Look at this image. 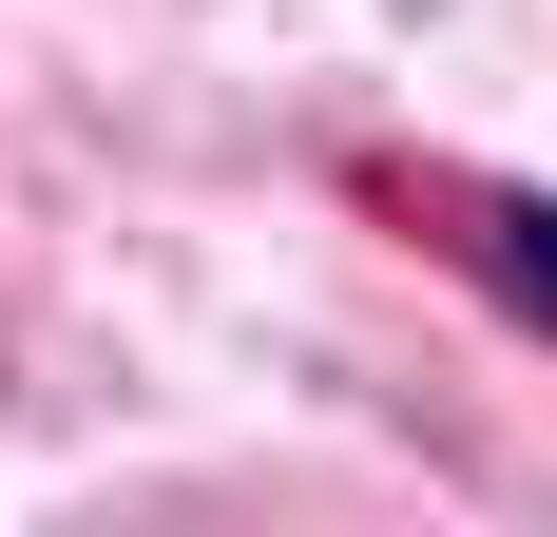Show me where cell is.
<instances>
[{"label":"cell","mask_w":557,"mask_h":537,"mask_svg":"<svg viewBox=\"0 0 557 537\" xmlns=\"http://www.w3.org/2000/svg\"><path fill=\"white\" fill-rule=\"evenodd\" d=\"M443 212L481 230V250H461V268H481L500 308H539V326H557V192H443Z\"/></svg>","instance_id":"cell-1"}]
</instances>
